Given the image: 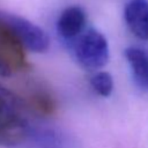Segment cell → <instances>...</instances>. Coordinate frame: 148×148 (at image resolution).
I'll use <instances>...</instances> for the list:
<instances>
[{
	"mask_svg": "<svg viewBox=\"0 0 148 148\" xmlns=\"http://www.w3.org/2000/svg\"><path fill=\"white\" fill-rule=\"evenodd\" d=\"M22 110L23 102L0 84V146L13 147L22 139L28 126Z\"/></svg>",
	"mask_w": 148,
	"mask_h": 148,
	"instance_id": "obj_1",
	"label": "cell"
},
{
	"mask_svg": "<svg viewBox=\"0 0 148 148\" xmlns=\"http://www.w3.org/2000/svg\"><path fill=\"white\" fill-rule=\"evenodd\" d=\"M76 61L87 69L104 67L110 57L109 43L105 36L96 29H88L72 40Z\"/></svg>",
	"mask_w": 148,
	"mask_h": 148,
	"instance_id": "obj_2",
	"label": "cell"
},
{
	"mask_svg": "<svg viewBox=\"0 0 148 148\" xmlns=\"http://www.w3.org/2000/svg\"><path fill=\"white\" fill-rule=\"evenodd\" d=\"M0 21L15 35V37L21 42L24 49L37 53L45 52L49 49L50 38L47 34L31 21L16 14L1 10Z\"/></svg>",
	"mask_w": 148,
	"mask_h": 148,
	"instance_id": "obj_3",
	"label": "cell"
},
{
	"mask_svg": "<svg viewBox=\"0 0 148 148\" xmlns=\"http://www.w3.org/2000/svg\"><path fill=\"white\" fill-rule=\"evenodd\" d=\"M0 61L12 71H23L29 67L24 46L15 35L0 21Z\"/></svg>",
	"mask_w": 148,
	"mask_h": 148,
	"instance_id": "obj_4",
	"label": "cell"
},
{
	"mask_svg": "<svg viewBox=\"0 0 148 148\" xmlns=\"http://www.w3.org/2000/svg\"><path fill=\"white\" fill-rule=\"evenodd\" d=\"M130 30L140 39H148V0H130L124 10Z\"/></svg>",
	"mask_w": 148,
	"mask_h": 148,
	"instance_id": "obj_5",
	"label": "cell"
},
{
	"mask_svg": "<svg viewBox=\"0 0 148 148\" xmlns=\"http://www.w3.org/2000/svg\"><path fill=\"white\" fill-rule=\"evenodd\" d=\"M86 23V13L80 6H69L64 9L57 21V30L61 38L73 40L77 37Z\"/></svg>",
	"mask_w": 148,
	"mask_h": 148,
	"instance_id": "obj_6",
	"label": "cell"
},
{
	"mask_svg": "<svg viewBox=\"0 0 148 148\" xmlns=\"http://www.w3.org/2000/svg\"><path fill=\"white\" fill-rule=\"evenodd\" d=\"M125 58L131 65L136 83L148 89V52L139 47H127L125 50Z\"/></svg>",
	"mask_w": 148,
	"mask_h": 148,
	"instance_id": "obj_7",
	"label": "cell"
},
{
	"mask_svg": "<svg viewBox=\"0 0 148 148\" xmlns=\"http://www.w3.org/2000/svg\"><path fill=\"white\" fill-rule=\"evenodd\" d=\"M27 103L34 112L43 117H50L57 111L56 98L50 91L44 89H36L30 92Z\"/></svg>",
	"mask_w": 148,
	"mask_h": 148,
	"instance_id": "obj_8",
	"label": "cell"
},
{
	"mask_svg": "<svg viewBox=\"0 0 148 148\" xmlns=\"http://www.w3.org/2000/svg\"><path fill=\"white\" fill-rule=\"evenodd\" d=\"M90 84L92 89L96 91V94L102 97L110 96L113 90V79H112V75L108 72L102 71L96 73L91 77Z\"/></svg>",
	"mask_w": 148,
	"mask_h": 148,
	"instance_id": "obj_9",
	"label": "cell"
},
{
	"mask_svg": "<svg viewBox=\"0 0 148 148\" xmlns=\"http://www.w3.org/2000/svg\"><path fill=\"white\" fill-rule=\"evenodd\" d=\"M10 74V72H9V69L0 61V75H3V76H6V75H9Z\"/></svg>",
	"mask_w": 148,
	"mask_h": 148,
	"instance_id": "obj_10",
	"label": "cell"
}]
</instances>
